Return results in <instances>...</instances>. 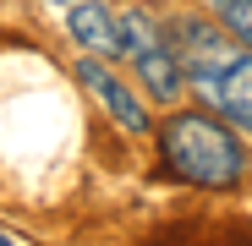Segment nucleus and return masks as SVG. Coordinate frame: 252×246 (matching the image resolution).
Segmentation results:
<instances>
[{
    "instance_id": "39448f33",
    "label": "nucleus",
    "mask_w": 252,
    "mask_h": 246,
    "mask_svg": "<svg viewBox=\"0 0 252 246\" xmlns=\"http://www.w3.org/2000/svg\"><path fill=\"white\" fill-rule=\"evenodd\" d=\"M66 27H71V38H77L88 55H104V60L121 55V17H115L110 6H99V0H77Z\"/></svg>"
},
{
    "instance_id": "0eeeda50",
    "label": "nucleus",
    "mask_w": 252,
    "mask_h": 246,
    "mask_svg": "<svg viewBox=\"0 0 252 246\" xmlns=\"http://www.w3.org/2000/svg\"><path fill=\"white\" fill-rule=\"evenodd\" d=\"M208 6L220 11V22L241 38V44L252 50V0H208Z\"/></svg>"
},
{
    "instance_id": "f257e3e1",
    "label": "nucleus",
    "mask_w": 252,
    "mask_h": 246,
    "mask_svg": "<svg viewBox=\"0 0 252 246\" xmlns=\"http://www.w3.org/2000/svg\"><path fill=\"white\" fill-rule=\"evenodd\" d=\"M159 164H164V175L203 186V191H230L247 175V153L236 132H225L220 120H208L197 109H181L159 126Z\"/></svg>"
},
{
    "instance_id": "1a4fd4ad",
    "label": "nucleus",
    "mask_w": 252,
    "mask_h": 246,
    "mask_svg": "<svg viewBox=\"0 0 252 246\" xmlns=\"http://www.w3.org/2000/svg\"><path fill=\"white\" fill-rule=\"evenodd\" d=\"M50 6H77V0H50Z\"/></svg>"
},
{
    "instance_id": "f03ea898",
    "label": "nucleus",
    "mask_w": 252,
    "mask_h": 246,
    "mask_svg": "<svg viewBox=\"0 0 252 246\" xmlns=\"http://www.w3.org/2000/svg\"><path fill=\"white\" fill-rule=\"evenodd\" d=\"M121 55L132 60V71L143 77V88L154 99H176L181 93V60H176V44H170V27L154 22L148 11H126L121 17Z\"/></svg>"
},
{
    "instance_id": "6e6552de",
    "label": "nucleus",
    "mask_w": 252,
    "mask_h": 246,
    "mask_svg": "<svg viewBox=\"0 0 252 246\" xmlns=\"http://www.w3.org/2000/svg\"><path fill=\"white\" fill-rule=\"evenodd\" d=\"M11 241H22L17 230H6V224H0V246H11Z\"/></svg>"
},
{
    "instance_id": "423d86ee",
    "label": "nucleus",
    "mask_w": 252,
    "mask_h": 246,
    "mask_svg": "<svg viewBox=\"0 0 252 246\" xmlns=\"http://www.w3.org/2000/svg\"><path fill=\"white\" fill-rule=\"evenodd\" d=\"M208 93H214V104L236 120V126L252 132V50H241L214 82H208Z\"/></svg>"
},
{
    "instance_id": "7ed1b4c3",
    "label": "nucleus",
    "mask_w": 252,
    "mask_h": 246,
    "mask_svg": "<svg viewBox=\"0 0 252 246\" xmlns=\"http://www.w3.org/2000/svg\"><path fill=\"white\" fill-rule=\"evenodd\" d=\"M170 44H176L181 71H187L192 82H203V88L247 50L225 22H208V17H176V22H170Z\"/></svg>"
},
{
    "instance_id": "20e7f679",
    "label": "nucleus",
    "mask_w": 252,
    "mask_h": 246,
    "mask_svg": "<svg viewBox=\"0 0 252 246\" xmlns=\"http://www.w3.org/2000/svg\"><path fill=\"white\" fill-rule=\"evenodd\" d=\"M77 82L88 88L104 109H110V120L121 132H132V137H143L148 132V109H143V99L132 93V88H121V77L99 60V55H88V60H77Z\"/></svg>"
}]
</instances>
